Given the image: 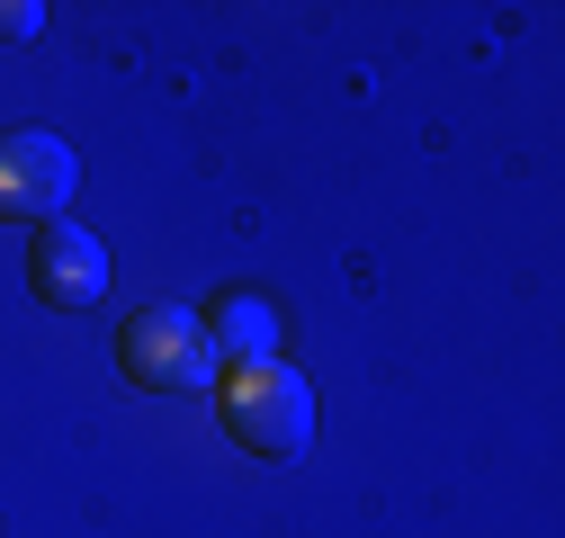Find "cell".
Returning <instances> with one entry per match:
<instances>
[{
	"label": "cell",
	"mask_w": 565,
	"mask_h": 538,
	"mask_svg": "<svg viewBox=\"0 0 565 538\" xmlns=\"http://www.w3.org/2000/svg\"><path fill=\"white\" fill-rule=\"evenodd\" d=\"M206 351H216L225 368L278 359V305L269 297H216V314H206Z\"/></svg>",
	"instance_id": "cell-5"
},
{
	"label": "cell",
	"mask_w": 565,
	"mask_h": 538,
	"mask_svg": "<svg viewBox=\"0 0 565 538\" xmlns=\"http://www.w3.org/2000/svg\"><path fill=\"white\" fill-rule=\"evenodd\" d=\"M28 288H36V305H54V314H90V305L108 297V243H99L90 225H73V216L36 225V243H28Z\"/></svg>",
	"instance_id": "cell-4"
},
{
	"label": "cell",
	"mask_w": 565,
	"mask_h": 538,
	"mask_svg": "<svg viewBox=\"0 0 565 538\" xmlns=\"http://www.w3.org/2000/svg\"><path fill=\"white\" fill-rule=\"evenodd\" d=\"M45 28V10H36V0H0V45H28Z\"/></svg>",
	"instance_id": "cell-6"
},
{
	"label": "cell",
	"mask_w": 565,
	"mask_h": 538,
	"mask_svg": "<svg viewBox=\"0 0 565 538\" xmlns=\"http://www.w3.org/2000/svg\"><path fill=\"white\" fill-rule=\"evenodd\" d=\"M82 189V162L63 134L45 126H10L0 134V225H54Z\"/></svg>",
	"instance_id": "cell-3"
},
{
	"label": "cell",
	"mask_w": 565,
	"mask_h": 538,
	"mask_svg": "<svg viewBox=\"0 0 565 538\" xmlns=\"http://www.w3.org/2000/svg\"><path fill=\"white\" fill-rule=\"evenodd\" d=\"M117 368L145 386V395H189V386H216L206 314H189V305H145V314H126V332H117Z\"/></svg>",
	"instance_id": "cell-2"
},
{
	"label": "cell",
	"mask_w": 565,
	"mask_h": 538,
	"mask_svg": "<svg viewBox=\"0 0 565 538\" xmlns=\"http://www.w3.org/2000/svg\"><path fill=\"white\" fill-rule=\"evenodd\" d=\"M225 440L252 458H306L315 449V386L288 359L225 368Z\"/></svg>",
	"instance_id": "cell-1"
}]
</instances>
